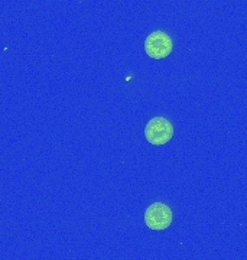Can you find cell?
Segmentation results:
<instances>
[{
  "instance_id": "1",
  "label": "cell",
  "mask_w": 247,
  "mask_h": 260,
  "mask_svg": "<svg viewBox=\"0 0 247 260\" xmlns=\"http://www.w3.org/2000/svg\"><path fill=\"white\" fill-rule=\"evenodd\" d=\"M174 136V126L165 117H153L147 121L145 127V138L155 146L166 145Z\"/></svg>"
},
{
  "instance_id": "2",
  "label": "cell",
  "mask_w": 247,
  "mask_h": 260,
  "mask_svg": "<svg viewBox=\"0 0 247 260\" xmlns=\"http://www.w3.org/2000/svg\"><path fill=\"white\" fill-rule=\"evenodd\" d=\"M145 224L150 230H166L172 224V210L164 203H153L145 211Z\"/></svg>"
},
{
  "instance_id": "3",
  "label": "cell",
  "mask_w": 247,
  "mask_h": 260,
  "mask_svg": "<svg viewBox=\"0 0 247 260\" xmlns=\"http://www.w3.org/2000/svg\"><path fill=\"white\" fill-rule=\"evenodd\" d=\"M172 39L164 30H155L145 39V51L153 59L166 58L172 52Z\"/></svg>"
}]
</instances>
